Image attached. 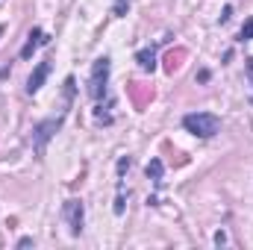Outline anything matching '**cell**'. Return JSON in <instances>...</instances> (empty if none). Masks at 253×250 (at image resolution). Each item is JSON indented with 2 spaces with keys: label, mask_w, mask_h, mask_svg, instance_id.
<instances>
[{
  "label": "cell",
  "mask_w": 253,
  "mask_h": 250,
  "mask_svg": "<svg viewBox=\"0 0 253 250\" xmlns=\"http://www.w3.org/2000/svg\"><path fill=\"white\" fill-rule=\"evenodd\" d=\"M65 115L68 112H59V115H53V118H44V121H39V124L33 126V150L39 153V156H44V150H47V141L59 132V126L65 124Z\"/></svg>",
  "instance_id": "obj_1"
},
{
  "label": "cell",
  "mask_w": 253,
  "mask_h": 250,
  "mask_svg": "<svg viewBox=\"0 0 253 250\" xmlns=\"http://www.w3.org/2000/svg\"><path fill=\"white\" fill-rule=\"evenodd\" d=\"M109 56H100V59H94L91 65V77H88V97L94 100V103H100L103 97H106V85H109Z\"/></svg>",
  "instance_id": "obj_2"
},
{
  "label": "cell",
  "mask_w": 253,
  "mask_h": 250,
  "mask_svg": "<svg viewBox=\"0 0 253 250\" xmlns=\"http://www.w3.org/2000/svg\"><path fill=\"white\" fill-rule=\"evenodd\" d=\"M183 126L189 129L191 135H197V138H212L221 129V118L212 115V112H191V115L183 118Z\"/></svg>",
  "instance_id": "obj_3"
},
{
  "label": "cell",
  "mask_w": 253,
  "mask_h": 250,
  "mask_svg": "<svg viewBox=\"0 0 253 250\" xmlns=\"http://www.w3.org/2000/svg\"><path fill=\"white\" fill-rule=\"evenodd\" d=\"M62 218L68 221V230H71V236H80V233H83V224H85V209H83V200H77V197L65 200Z\"/></svg>",
  "instance_id": "obj_4"
},
{
  "label": "cell",
  "mask_w": 253,
  "mask_h": 250,
  "mask_svg": "<svg viewBox=\"0 0 253 250\" xmlns=\"http://www.w3.org/2000/svg\"><path fill=\"white\" fill-rule=\"evenodd\" d=\"M47 74H50V59H44V62L36 65V71H33V74H30V80H27V94H39V88L44 85Z\"/></svg>",
  "instance_id": "obj_5"
},
{
  "label": "cell",
  "mask_w": 253,
  "mask_h": 250,
  "mask_svg": "<svg viewBox=\"0 0 253 250\" xmlns=\"http://www.w3.org/2000/svg\"><path fill=\"white\" fill-rule=\"evenodd\" d=\"M47 42H50V39H47V33H44V30H39V27H36V30H30L27 44L21 47V59H30V56H33L42 44H47Z\"/></svg>",
  "instance_id": "obj_6"
},
{
  "label": "cell",
  "mask_w": 253,
  "mask_h": 250,
  "mask_svg": "<svg viewBox=\"0 0 253 250\" xmlns=\"http://www.w3.org/2000/svg\"><path fill=\"white\" fill-rule=\"evenodd\" d=\"M135 62H138L141 71H156V50L153 47H141L135 53Z\"/></svg>",
  "instance_id": "obj_7"
},
{
  "label": "cell",
  "mask_w": 253,
  "mask_h": 250,
  "mask_svg": "<svg viewBox=\"0 0 253 250\" xmlns=\"http://www.w3.org/2000/svg\"><path fill=\"white\" fill-rule=\"evenodd\" d=\"M147 177L153 180V186H162V177H165L162 159H150V162H147Z\"/></svg>",
  "instance_id": "obj_8"
},
{
  "label": "cell",
  "mask_w": 253,
  "mask_h": 250,
  "mask_svg": "<svg viewBox=\"0 0 253 250\" xmlns=\"http://www.w3.org/2000/svg\"><path fill=\"white\" fill-rule=\"evenodd\" d=\"M253 39V18L245 21V27H242V33H239V42H251Z\"/></svg>",
  "instance_id": "obj_9"
},
{
  "label": "cell",
  "mask_w": 253,
  "mask_h": 250,
  "mask_svg": "<svg viewBox=\"0 0 253 250\" xmlns=\"http://www.w3.org/2000/svg\"><path fill=\"white\" fill-rule=\"evenodd\" d=\"M126 6H129V0H115V15H118V18L126 15Z\"/></svg>",
  "instance_id": "obj_10"
},
{
  "label": "cell",
  "mask_w": 253,
  "mask_h": 250,
  "mask_svg": "<svg viewBox=\"0 0 253 250\" xmlns=\"http://www.w3.org/2000/svg\"><path fill=\"white\" fill-rule=\"evenodd\" d=\"M215 245H218V248H221V245H227V233H224V230H221V233H215Z\"/></svg>",
  "instance_id": "obj_11"
},
{
  "label": "cell",
  "mask_w": 253,
  "mask_h": 250,
  "mask_svg": "<svg viewBox=\"0 0 253 250\" xmlns=\"http://www.w3.org/2000/svg\"><path fill=\"white\" fill-rule=\"evenodd\" d=\"M245 71H248V77H251V83H253V59H248V62H245Z\"/></svg>",
  "instance_id": "obj_12"
},
{
  "label": "cell",
  "mask_w": 253,
  "mask_h": 250,
  "mask_svg": "<svg viewBox=\"0 0 253 250\" xmlns=\"http://www.w3.org/2000/svg\"><path fill=\"white\" fill-rule=\"evenodd\" d=\"M0 36H3V24H0Z\"/></svg>",
  "instance_id": "obj_13"
}]
</instances>
